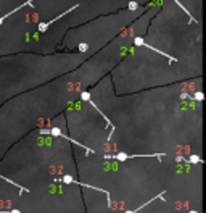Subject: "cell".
<instances>
[{"label":"cell","mask_w":206,"mask_h":213,"mask_svg":"<svg viewBox=\"0 0 206 213\" xmlns=\"http://www.w3.org/2000/svg\"><path fill=\"white\" fill-rule=\"evenodd\" d=\"M77 8V5H74V7H71L69 10H66V11H63V13H61L60 16H57V18H53V20H50V21H47V23H42V24H39V33H45V31L50 28V26H52V24L55 23V21H58L60 20V18L61 16H65V15H68V13H69V11H73V10H76Z\"/></svg>","instance_id":"6da1fadb"},{"label":"cell","mask_w":206,"mask_h":213,"mask_svg":"<svg viewBox=\"0 0 206 213\" xmlns=\"http://www.w3.org/2000/svg\"><path fill=\"white\" fill-rule=\"evenodd\" d=\"M29 3H32V0H28L26 3H23V5H20V7H16V8H15L13 11H10V13H7V15H3V16H0V24H2V23H3L5 20H7V18H8V16H10L11 13H15V11H20L21 8H24V7H26V5H29Z\"/></svg>","instance_id":"3957f363"},{"label":"cell","mask_w":206,"mask_h":213,"mask_svg":"<svg viewBox=\"0 0 206 213\" xmlns=\"http://www.w3.org/2000/svg\"><path fill=\"white\" fill-rule=\"evenodd\" d=\"M190 213H197V211H190Z\"/></svg>","instance_id":"8992f818"},{"label":"cell","mask_w":206,"mask_h":213,"mask_svg":"<svg viewBox=\"0 0 206 213\" xmlns=\"http://www.w3.org/2000/svg\"><path fill=\"white\" fill-rule=\"evenodd\" d=\"M176 160L177 161H189V163H200V165L203 163V160L200 158L198 155H190V157H187V158L182 155H179V157H176Z\"/></svg>","instance_id":"7a4b0ae2"},{"label":"cell","mask_w":206,"mask_h":213,"mask_svg":"<svg viewBox=\"0 0 206 213\" xmlns=\"http://www.w3.org/2000/svg\"><path fill=\"white\" fill-rule=\"evenodd\" d=\"M0 213H21L20 210H8V211H0Z\"/></svg>","instance_id":"5b68a950"},{"label":"cell","mask_w":206,"mask_h":213,"mask_svg":"<svg viewBox=\"0 0 206 213\" xmlns=\"http://www.w3.org/2000/svg\"><path fill=\"white\" fill-rule=\"evenodd\" d=\"M135 8H139V3H137V2H130L129 3V10H135Z\"/></svg>","instance_id":"277c9868"}]
</instances>
